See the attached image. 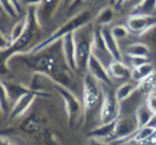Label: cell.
I'll list each match as a JSON object with an SVG mask.
<instances>
[{
	"label": "cell",
	"instance_id": "1f68e13d",
	"mask_svg": "<svg viewBox=\"0 0 156 145\" xmlns=\"http://www.w3.org/2000/svg\"><path fill=\"white\" fill-rule=\"evenodd\" d=\"M144 0H123L120 6H122L127 9H131L134 11L143 2Z\"/></svg>",
	"mask_w": 156,
	"mask_h": 145
},
{
	"label": "cell",
	"instance_id": "7a4b0ae2",
	"mask_svg": "<svg viewBox=\"0 0 156 145\" xmlns=\"http://www.w3.org/2000/svg\"><path fill=\"white\" fill-rule=\"evenodd\" d=\"M91 18H92V15L90 10H82L75 14L69 19L65 21L60 27H58L48 37H46L39 43L33 46L30 49L27 50V54L29 55V54H36L41 52L42 50L46 49L51 45L59 42L66 35L72 33L77 29L82 27L83 26L89 24Z\"/></svg>",
	"mask_w": 156,
	"mask_h": 145
},
{
	"label": "cell",
	"instance_id": "b9f144b4",
	"mask_svg": "<svg viewBox=\"0 0 156 145\" xmlns=\"http://www.w3.org/2000/svg\"><path fill=\"white\" fill-rule=\"evenodd\" d=\"M122 1H123V0H117V2H116V5H115L120 6V5H121V4L122 3Z\"/></svg>",
	"mask_w": 156,
	"mask_h": 145
},
{
	"label": "cell",
	"instance_id": "836d02e7",
	"mask_svg": "<svg viewBox=\"0 0 156 145\" xmlns=\"http://www.w3.org/2000/svg\"><path fill=\"white\" fill-rule=\"evenodd\" d=\"M129 60H130V64H131V68H134L137 66H140L144 63H146L149 61V58H141V57H130L128 56Z\"/></svg>",
	"mask_w": 156,
	"mask_h": 145
},
{
	"label": "cell",
	"instance_id": "ac0fdd59",
	"mask_svg": "<svg viewBox=\"0 0 156 145\" xmlns=\"http://www.w3.org/2000/svg\"><path fill=\"white\" fill-rule=\"evenodd\" d=\"M115 125H116V122L111 123H101L100 126L90 131L87 133V137L103 140V141H107V140L112 141L115 130Z\"/></svg>",
	"mask_w": 156,
	"mask_h": 145
},
{
	"label": "cell",
	"instance_id": "e0dca14e",
	"mask_svg": "<svg viewBox=\"0 0 156 145\" xmlns=\"http://www.w3.org/2000/svg\"><path fill=\"white\" fill-rule=\"evenodd\" d=\"M1 89L5 92L12 106L23 94H25L30 90V89H28L23 85L5 82L4 80L1 81Z\"/></svg>",
	"mask_w": 156,
	"mask_h": 145
},
{
	"label": "cell",
	"instance_id": "4dcf8cb0",
	"mask_svg": "<svg viewBox=\"0 0 156 145\" xmlns=\"http://www.w3.org/2000/svg\"><path fill=\"white\" fill-rule=\"evenodd\" d=\"M45 142L48 145H64L60 138L52 131L46 130L44 134Z\"/></svg>",
	"mask_w": 156,
	"mask_h": 145
},
{
	"label": "cell",
	"instance_id": "ba28073f",
	"mask_svg": "<svg viewBox=\"0 0 156 145\" xmlns=\"http://www.w3.org/2000/svg\"><path fill=\"white\" fill-rule=\"evenodd\" d=\"M156 25L155 15H147L140 13H132L127 18L126 26L130 32L135 35L143 36L146 31Z\"/></svg>",
	"mask_w": 156,
	"mask_h": 145
},
{
	"label": "cell",
	"instance_id": "f35d334b",
	"mask_svg": "<svg viewBox=\"0 0 156 145\" xmlns=\"http://www.w3.org/2000/svg\"><path fill=\"white\" fill-rule=\"evenodd\" d=\"M1 145H16V143H14L13 142H11L10 140L2 137L1 138Z\"/></svg>",
	"mask_w": 156,
	"mask_h": 145
},
{
	"label": "cell",
	"instance_id": "3957f363",
	"mask_svg": "<svg viewBox=\"0 0 156 145\" xmlns=\"http://www.w3.org/2000/svg\"><path fill=\"white\" fill-rule=\"evenodd\" d=\"M40 27L41 26L37 17V6H29V9L26 14V27L21 37L6 50L1 52L2 65H4L5 61L9 59L14 54L19 53L26 49L33 40L37 29Z\"/></svg>",
	"mask_w": 156,
	"mask_h": 145
},
{
	"label": "cell",
	"instance_id": "f546056e",
	"mask_svg": "<svg viewBox=\"0 0 156 145\" xmlns=\"http://www.w3.org/2000/svg\"><path fill=\"white\" fill-rule=\"evenodd\" d=\"M111 31L112 36L119 41L121 39L125 38L131 32L129 30V28L127 27L126 25H115L113 27H111Z\"/></svg>",
	"mask_w": 156,
	"mask_h": 145
},
{
	"label": "cell",
	"instance_id": "603a6c76",
	"mask_svg": "<svg viewBox=\"0 0 156 145\" xmlns=\"http://www.w3.org/2000/svg\"><path fill=\"white\" fill-rule=\"evenodd\" d=\"M126 54L130 57H141L149 58L151 55L150 47L143 42H135L129 45L126 48Z\"/></svg>",
	"mask_w": 156,
	"mask_h": 145
},
{
	"label": "cell",
	"instance_id": "e575fe53",
	"mask_svg": "<svg viewBox=\"0 0 156 145\" xmlns=\"http://www.w3.org/2000/svg\"><path fill=\"white\" fill-rule=\"evenodd\" d=\"M136 145H156V130L155 132L152 134L151 137H149L146 141L143 143H136Z\"/></svg>",
	"mask_w": 156,
	"mask_h": 145
},
{
	"label": "cell",
	"instance_id": "277c9868",
	"mask_svg": "<svg viewBox=\"0 0 156 145\" xmlns=\"http://www.w3.org/2000/svg\"><path fill=\"white\" fill-rule=\"evenodd\" d=\"M89 24L77 29L73 33L76 44V63L78 71H84L87 69L89 59L92 54L94 30Z\"/></svg>",
	"mask_w": 156,
	"mask_h": 145
},
{
	"label": "cell",
	"instance_id": "7bdbcfd3",
	"mask_svg": "<svg viewBox=\"0 0 156 145\" xmlns=\"http://www.w3.org/2000/svg\"><path fill=\"white\" fill-rule=\"evenodd\" d=\"M65 3H67V4H69V5L71 4V2H72V0H63Z\"/></svg>",
	"mask_w": 156,
	"mask_h": 145
},
{
	"label": "cell",
	"instance_id": "ab89813d",
	"mask_svg": "<svg viewBox=\"0 0 156 145\" xmlns=\"http://www.w3.org/2000/svg\"><path fill=\"white\" fill-rule=\"evenodd\" d=\"M148 125L151 126V127H153V128H154V129H156V113H154V115L152 121L150 122V123H149Z\"/></svg>",
	"mask_w": 156,
	"mask_h": 145
},
{
	"label": "cell",
	"instance_id": "5b68a950",
	"mask_svg": "<svg viewBox=\"0 0 156 145\" xmlns=\"http://www.w3.org/2000/svg\"><path fill=\"white\" fill-rule=\"evenodd\" d=\"M57 90L58 91L64 101L65 110L70 129L79 128L83 122L84 114L86 111L83 102H80V101L76 97V95L66 87L57 85Z\"/></svg>",
	"mask_w": 156,
	"mask_h": 145
},
{
	"label": "cell",
	"instance_id": "74e56055",
	"mask_svg": "<svg viewBox=\"0 0 156 145\" xmlns=\"http://www.w3.org/2000/svg\"><path fill=\"white\" fill-rule=\"evenodd\" d=\"M83 1H85V0H72L71 4H70V5H69V10H71V9H73V8L77 7L80 4H81Z\"/></svg>",
	"mask_w": 156,
	"mask_h": 145
},
{
	"label": "cell",
	"instance_id": "9a60e30c",
	"mask_svg": "<svg viewBox=\"0 0 156 145\" xmlns=\"http://www.w3.org/2000/svg\"><path fill=\"white\" fill-rule=\"evenodd\" d=\"M101 34H102L105 45L107 47V49L112 55V57L113 58V59L123 60L122 54L118 44V40L112 36L111 28H109L107 26H104V27H101Z\"/></svg>",
	"mask_w": 156,
	"mask_h": 145
},
{
	"label": "cell",
	"instance_id": "9c48e42d",
	"mask_svg": "<svg viewBox=\"0 0 156 145\" xmlns=\"http://www.w3.org/2000/svg\"><path fill=\"white\" fill-rule=\"evenodd\" d=\"M45 92H40L39 90H30L28 92L23 94L11 107L10 113H9V118L10 119H16L20 116H22L27 110L30 108L34 101L36 100L37 97L39 96H45Z\"/></svg>",
	"mask_w": 156,
	"mask_h": 145
},
{
	"label": "cell",
	"instance_id": "d6986e66",
	"mask_svg": "<svg viewBox=\"0 0 156 145\" xmlns=\"http://www.w3.org/2000/svg\"><path fill=\"white\" fill-rule=\"evenodd\" d=\"M42 128V121L37 114H32L25 119L19 125V129L26 133H37Z\"/></svg>",
	"mask_w": 156,
	"mask_h": 145
},
{
	"label": "cell",
	"instance_id": "7402d4cb",
	"mask_svg": "<svg viewBox=\"0 0 156 145\" xmlns=\"http://www.w3.org/2000/svg\"><path fill=\"white\" fill-rule=\"evenodd\" d=\"M136 91L142 95H146V97L156 91V71L154 70L150 76L137 83Z\"/></svg>",
	"mask_w": 156,
	"mask_h": 145
},
{
	"label": "cell",
	"instance_id": "44dd1931",
	"mask_svg": "<svg viewBox=\"0 0 156 145\" xmlns=\"http://www.w3.org/2000/svg\"><path fill=\"white\" fill-rule=\"evenodd\" d=\"M154 71L153 64L148 61L146 63H144L140 66L132 68V73H131V78L133 81L135 82H140L148 76H150L153 72Z\"/></svg>",
	"mask_w": 156,
	"mask_h": 145
},
{
	"label": "cell",
	"instance_id": "cb8c5ba5",
	"mask_svg": "<svg viewBox=\"0 0 156 145\" xmlns=\"http://www.w3.org/2000/svg\"><path fill=\"white\" fill-rule=\"evenodd\" d=\"M114 17V9L113 5H108L101 8L95 16V22L101 27L109 25Z\"/></svg>",
	"mask_w": 156,
	"mask_h": 145
},
{
	"label": "cell",
	"instance_id": "52a82bcc",
	"mask_svg": "<svg viewBox=\"0 0 156 145\" xmlns=\"http://www.w3.org/2000/svg\"><path fill=\"white\" fill-rule=\"evenodd\" d=\"M120 103L121 102L117 99L115 91L107 90L104 93L100 111L101 123H111L119 119Z\"/></svg>",
	"mask_w": 156,
	"mask_h": 145
},
{
	"label": "cell",
	"instance_id": "5bb4252c",
	"mask_svg": "<svg viewBox=\"0 0 156 145\" xmlns=\"http://www.w3.org/2000/svg\"><path fill=\"white\" fill-rule=\"evenodd\" d=\"M92 54L96 56L99 59L102 60H107L108 58H112V55L107 49V47L105 45L102 34H101V27L94 29L93 33V40H92ZM103 62V61H102Z\"/></svg>",
	"mask_w": 156,
	"mask_h": 145
},
{
	"label": "cell",
	"instance_id": "d590c367",
	"mask_svg": "<svg viewBox=\"0 0 156 145\" xmlns=\"http://www.w3.org/2000/svg\"><path fill=\"white\" fill-rule=\"evenodd\" d=\"M19 2L23 5L29 6H38L41 3V0H19Z\"/></svg>",
	"mask_w": 156,
	"mask_h": 145
},
{
	"label": "cell",
	"instance_id": "7c38bea8",
	"mask_svg": "<svg viewBox=\"0 0 156 145\" xmlns=\"http://www.w3.org/2000/svg\"><path fill=\"white\" fill-rule=\"evenodd\" d=\"M74 32L66 35L61 39V51L65 62L72 71H78L76 63V44Z\"/></svg>",
	"mask_w": 156,
	"mask_h": 145
},
{
	"label": "cell",
	"instance_id": "ee69618b",
	"mask_svg": "<svg viewBox=\"0 0 156 145\" xmlns=\"http://www.w3.org/2000/svg\"><path fill=\"white\" fill-rule=\"evenodd\" d=\"M154 15L156 16V6H155V10H154Z\"/></svg>",
	"mask_w": 156,
	"mask_h": 145
},
{
	"label": "cell",
	"instance_id": "4316f807",
	"mask_svg": "<svg viewBox=\"0 0 156 145\" xmlns=\"http://www.w3.org/2000/svg\"><path fill=\"white\" fill-rule=\"evenodd\" d=\"M25 27H26V16L23 18L19 19L18 21H16L14 24V26L12 27L10 33H9V36H8L10 42H11V45L13 43H15L21 37V35L25 29Z\"/></svg>",
	"mask_w": 156,
	"mask_h": 145
},
{
	"label": "cell",
	"instance_id": "4fadbf2b",
	"mask_svg": "<svg viewBox=\"0 0 156 145\" xmlns=\"http://www.w3.org/2000/svg\"><path fill=\"white\" fill-rule=\"evenodd\" d=\"M61 0H41V3L37 6V17L42 27L48 24L56 14Z\"/></svg>",
	"mask_w": 156,
	"mask_h": 145
},
{
	"label": "cell",
	"instance_id": "8fae6325",
	"mask_svg": "<svg viewBox=\"0 0 156 145\" xmlns=\"http://www.w3.org/2000/svg\"><path fill=\"white\" fill-rule=\"evenodd\" d=\"M138 130L137 122L131 118H119L116 121L115 130L112 141H122L132 137Z\"/></svg>",
	"mask_w": 156,
	"mask_h": 145
},
{
	"label": "cell",
	"instance_id": "d4e9b609",
	"mask_svg": "<svg viewBox=\"0 0 156 145\" xmlns=\"http://www.w3.org/2000/svg\"><path fill=\"white\" fill-rule=\"evenodd\" d=\"M136 88L137 85H134L131 82H125L120 85L115 91L116 97L119 100V101L122 102L127 100L134 91H136Z\"/></svg>",
	"mask_w": 156,
	"mask_h": 145
},
{
	"label": "cell",
	"instance_id": "f1b7e54d",
	"mask_svg": "<svg viewBox=\"0 0 156 145\" xmlns=\"http://www.w3.org/2000/svg\"><path fill=\"white\" fill-rule=\"evenodd\" d=\"M156 6V0H144L142 4L133 12L147 15H154Z\"/></svg>",
	"mask_w": 156,
	"mask_h": 145
},
{
	"label": "cell",
	"instance_id": "6da1fadb",
	"mask_svg": "<svg viewBox=\"0 0 156 145\" xmlns=\"http://www.w3.org/2000/svg\"><path fill=\"white\" fill-rule=\"evenodd\" d=\"M36 54V56L26 59L27 66L37 74L49 78L57 85H61L70 90L73 81L70 73L71 69L69 66L61 67L53 53Z\"/></svg>",
	"mask_w": 156,
	"mask_h": 145
},
{
	"label": "cell",
	"instance_id": "ffe728a7",
	"mask_svg": "<svg viewBox=\"0 0 156 145\" xmlns=\"http://www.w3.org/2000/svg\"><path fill=\"white\" fill-rule=\"evenodd\" d=\"M154 115V113L149 109V107L147 106L146 103L140 105L137 108V110L135 111V115H134L138 129L148 125L150 123V122L152 121Z\"/></svg>",
	"mask_w": 156,
	"mask_h": 145
},
{
	"label": "cell",
	"instance_id": "30bf717a",
	"mask_svg": "<svg viewBox=\"0 0 156 145\" xmlns=\"http://www.w3.org/2000/svg\"><path fill=\"white\" fill-rule=\"evenodd\" d=\"M87 70L99 82L105 83L109 86L112 85V77L107 66H105V64L93 54H91L89 59Z\"/></svg>",
	"mask_w": 156,
	"mask_h": 145
},
{
	"label": "cell",
	"instance_id": "d6a6232c",
	"mask_svg": "<svg viewBox=\"0 0 156 145\" xmlns=\"http://www.w3.org/2000/svg\"><path fill=\"white\" fill-rule=\"evenodd\" d=\"M145 103L149 107V109L154 112L156 113V91L149 94L146 97V101Z\"/></svg>",
	"mask_w": 156,
	"mask_h": 145
},
{
	"label": "cell",
	"instance_id": "484cf974",
	"mask_svg": "<svg viewBox=\"0 0 156 145\" xmlns=\"http://www.w3.org/2000/svg\"><path fill=\"white\" fill-rule=\"evenodd\" d=\"M156 129L149 126V125H146V126H144L142 128H139L135 133L131 137V140L133 142H134L135 143H143L144 141H146L149 137L152 136V134L155 132Z\"/></svg>",
	"mask_w": 156,
	"mask_h": 145
},
{
	"label": "cell",
	"instance_id": "8992f818",
	"mask_svg": "<svg viewBox=\"0 0 156 145\" xmlns=\"http://www.w3.org/2000/svg\"><path fill=\"white\" fill-rule=\"evenodd\" d=\"M102 92L99 81L90 73L83 78L82 102L86 111L96 108L102 101Z\"/></svg>",
	"mask_w": 156,
	"mask_h": 145
},
{
	"label": "cell",
	"instance_id": "83f0119b",
	"mask_svg": "<svg viewBox=\"0 0 156 145\" xmlns=\"http://www.w3.org/2000/svg\"><path fill=\"white\" fill-rule=\"evenodd\" d=\"M1 5L6 15L12 18H16L20 14V6L13 0H1Z\"/></svg>",
	"mask_w": 156,
	"mask_h": 145
},
{
	"label": "cell",
	"instance_id": "2e32d148",
	"mask_svg": "<svg viewBox=\"0 0 156 145\" xmlns=\"http://www.w3.org/2000/svg\"><path fill=\"white\" fill-rule=\"evenodd\" d=\"M112 78L116 80H125L131 78L132 68L125 64L123 60L112 59L107 66Z\"/></svg>",
	"mask_w": 156,
	"mask_h": 145
},
{
	"label": "cell",
	"instance_id": "60d3db41",
	"mask_svg": "<svg viewBox=\"0 0 156 145\" xmlns=\"http://www.w3.org/2000/svg\"><path fill=\"white\" fill-rule=\"evenodd\" d=\"M109 2H110V5H115L117 0H109Z\"/></svg>",
	"mask_w": 156,
	"mask_h": 145
},
{
	"label": "cell",
	"instance_id": "8d00e7d4",
	"mask_svg": "<svg viewBox=\"0 0 156 145\" xmlns=\"http://www.w3.org/2000/svg\"><path fill=\"white\" fill-rule=\"evenodd\" d=\"M87 145H109L107 143L106 141L103 140H99V139H93V138H90L88 144Z\"/></svg>",
	"mask_w": 156,
	"mask_h": 145
}]
</instances>
